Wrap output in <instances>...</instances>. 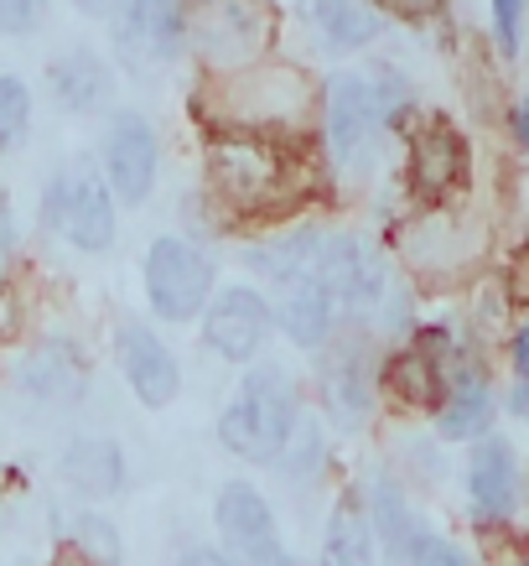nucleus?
Returning a JSON list of instances; mask_svg holds the SVG:
<instances>
[{"mask_svg": "<svg viewBox=\"0 0 529 566\" xmlns=\"http://www.w3.org/2000/svg\"><path fill=\"white\" fill-rule=\"evenodd\" d=\"M519 136H525V146H529V104L519 109Z\"/></svg>", "mask_w": 529, "mask_h": 566, "instance_id": "nucleus-37", "label": "nucleus"}, {"mask_svg": "<svg viewBox=\"0 0 529 566\" xmlns=\"http://www.w3.org/2000/svg\"><path fill=\"white\" fill-rule=\"evenodd\" d=\"M307 17L317 21V32L342 52L369 48V42L379 36L374 0H307Z\"/></svg>", "mask_w": 529, "mask_h": 566, "instance_id": "nucleus-19", "label": "nucleus"}, {"mask_svg": "<svg viewBox=\"0 0 529 566\" xmlns=\"http://www.w3.org/2000/svg\"><path fill=\"white\" fill-rule=\"evenodd\" d=\"M494 421V395L478 375H457L446 379V400H442V437L446 442H467L483 437Z\"/></svg>", "mask_w": 529, "mask_h": 566, "instance_id": "nucleus-20", "label": "nucleus"}, {"mask_svg": "<svg viewBox=\"0 0 529 566\" xmlns=\"http://www.w3.org/2000/svg\"><path fill=\"white\" fill-rule=\"evenodd\" d=\"M17 385L27 400L47 406V411L73 406V400L84 395V359L63 344H36L32 354L17 364Z\"/></svg>", "mask_w": 529, "mask_h": 566, "instance_id": "nucleus-16", "label": "nucleus"}, {"mask_svg": "<svg viewBox=\"0 0 529 566\" xmlns=\"http://www.w3.org/2000/svg\"><path fill=\"white\" fill-rule=\"evenodd\" d=\"M42 219L57 240H68L73 250H109L115 244V192L104 188V177L88 167L52 177L47 198H42Z\"/></svg>", "mask_w": 529, "mask_h": 566, "instance_id": "nucleus-7", "label": "nucleus"}, {"mask_svg": "<svg viewBox=\"0 0 529 566\" xmlns=\"http://www.w3.org/2000/svg\"><path fill=\"white\" fill-rule=\"evenodd\" d=\"M213 520H219L223 535V556L234 566H281L286 551H281V525H275V510L265 504L255 483H223L219 504H213Z\"/></svg>", "mask_w": 529, "mask_h": 566, "instance_id": "nucleus-9", "label": "nucleus"}, {"mask_svg": "<svg viewBox=\"0 0 529 566\" xmlns=\"http://www.w3.org/2000/svg\"><path fill=\"white\" fill-rule=\"evenodd\" d=\"M36 17H42V0H0V32L6 36L32 32Z\"/></svg>", "mask_w": 529, "mask_h": 566, "instance_id": "nucleus-30", "label": "nucleus"}, {"mask_svg": "<svg viewBox=\"0 0 529 566\" xmlns=\"http://www.w3.org/2000/svg\"><path fill=\"white\" fill-rule=\"evenodd\" d=\"M32 125V88L21 84L17 73L0 78V151H17Z\"/></svg>", "mask_w": 529, "mask_h": 566, "instance_id": "nucleus-25", "label": "nucleus"}, {"mask_svg": "<svg viewBox=\"0 0 529 566\" xmlns=\"http://www.w3.org/2000/svg\"><path fill=\"white\" fill-rule=\"evenodd\" d=\"M177 566H234L223 551H213V546H188L182 556H177Z\"/></svg>", "mask_w": 529, "mask_h": 566, "instance_id": "nucleus-34", "label": "nucleus"}, {"mask_svg": "<svg viewBox=\"0 0 529 566\" xmlns=\"http://www.w3.org/2000/svg\"><path fill=\"white\" fill-rule=\"evenodd\" d=\"M11 250H17V223H11V198H6V188H0V265H6Z\"/></svg>", "mask_w": 529, "mask_h": 566, "instance_id": "nucleus-33", "label": "nucleus"}, {"mask_svg": "<svg viewBox=\"0 0 529 566\" xmlns=\"http://www.w3.org/2000/svg\"><path fill=\"white\" fill-rule=\"evenodd\" d=\"M281 566H301V562H290V556H286V562H281Z\"/></svg>", "mask_w": 529, "mask_h": 566, "instance_id": "nucleus-38", "label": "nucleus"}, {"mask_svg": "<svg viewBox=\"0 0 529 566\" xmlns=\"http://www.w3.org/2000/svg\"><path fill=\"white\" fill-rule=\"evenodd\" d=\"M514 483H519V473H514L509 442H494V437L478 442L473 463H467V494H473V504H478L483 515H509Z\"/></svg>", "mask_w": 529, "mask_h": 566, "instance_id": "nucleus-18", "label": "nucleus"}, {"mask_svg": "<svg viewBox=\"0 0 529 566\" xmlns=\"http://www.w3.org/2000/svg\"><path fill=\"white\" fill-rule=\"evenodd\" d=\"M208 182L240 213H281L307 188V161H301L290 136L213 130V140H208Z\"/></svg>", "mask_w": 529, "mask_h": 566, "instance_id": "nucleus-2", "label": "nucleus"}, {"mask_svg": "<svg viewBox=\"0 0 529 566\" xmlns=\"http://www.w3.org/2000/svg\"><path fill=\"white\" fill-rule=\"evenodd\" d=\"M494 27H498V48L519 52V27H525V0H494Z\"/></svg>", "mask_w": 529, "mask_h": 566, "instance_id": "nucleus-29", "label": "nucleus"}, {"mask_svg": "<svg viewBox=\"0 0 529 566\" xmlns=\"http://www.w3.org/2000/svg\"><path fill=\"white\" fill-rule=\"evenodd\" d=\"M384 292V265L379 255H369L353 234H332L322 240V250L311 255V265L301 271V281L290 286L286 307H281V327L290 333V344L322 348L338 323L353 307H374Z\"/></svg>", "mask_w": 529, "mask_h": 566, "instance_id": "nucleus-1", "label": "nucleus"}, {"mask_svg": "<svg viewBox=\"0 0 529 566\" xmlns=\"http://www.w3.org/2000/svg\"><path fill=\"white\" fill-rule=\"evenodd\" d=\"M436 6H442V0H374V11H390V17H400V21H426Z\"/></svg>", "mask_w": 529, "mask_h": 566, "instance_id": "nucleus-31", "label": "nucleus"}, {"mask_svg": "<svg viewBox=\"0 0 529 566\" xmlns=\"http://www.w3.org/2000/svg\"><path fill=\"white\" fill-rule=\"evenodd\" d=\"M271 338V307L250 286H229L203 312V344L229 364H250Z\"/></svg>", "mask_w": 529, "mask_h": 566, "instance_id": "nucleus-12", "label": "nucleus"}, {"mask_svg": "<svg viewBox=\"0 0 529 566\" xmlns=\"http://www.w3.org/2000/svg\"><path fill=\"white\" fill-rule=\"evenodd\" d=\"M47 94L68 115H94L109 99V63L88 48H68L47 63Z\"/></svg>", "mask_w": 529, "mask_h": 566, "instance_id": "nucleus-17", "label": "nucleus"}, {"mask_svg": "<svg viewBox=\"0 0 529 566\" xmlns=\"http://www.w3.org/2000/svg\"><path fill=\"white\" fill-rule=\"evenodd\" d=\"M115 354H120V369L130 379V390L146 411H167L171 400L182 395V369H177V354H171L151 327L140 323H120L115 333Z\"/></svg>", "mask_w": 529, "mask_h": 566, "instance_id": "nucleus-13", "label": "nucleus"}, {"mask_svg": "<svg viewBox=\"0 0 529 566\" xmlns=\"http://www.w3.org/2000/svg\"><path fill=\"white\" fill-rule=\"evenodd\" d=\"M322 395H327V406L342 416V421H359L363 406H369V385H363V369L353 359H338L332 369H322Z\"/></svg>", "mask_w": 529, "mask_h": 566, "instance_id": "nucleus-24", "label": "nucleus"}, {"mask_svg": "<svg viewBox=\"0 0 529 566\" xmlns=\"http://www.w3.org/2000/svg\"><path fill=\"white\" fill-rule=\"evenodd\" d=\"M400 556H405L410 566H473L457 546H452V541H446V535L426 531V525H410V535H405V546H400Z\"/></svg>", "mask_w": 529, "mask_h": 566, "instance_id": "nucleus-27", "label": "nucleus"}, {"mask_svg": "<svg viewBox=\"0 0 529 566\" xmlns=\"http://www.w3.org/2000/svg\"><path fill=\"white\" fill-rule=\"evenodd\" d=\"M156 167H161V146H156V130L146 125V115H130V109L115 115L109 136H104V188L120 203H146Z\"/></svg>", "mask_w": 529, "mask_h": 566, "instance_id": "nucleus-11", "label": "nucleus"}, {"mask_svg": "<svg viewBox=\"0 0 529 566\" xmlns=\"http://www.w3.org/2000/svg\"><path fill=\"white\" fill-rule=\"evenodd\" d=\"M21 333V302L11 296V286H0V344H11Z\"/></svg>", "mask_w": 529, "mask_h": 566, "instance_id": "nucleus-32", "label": "nucleus"}, {"mask_svg": "<svg viewBox=\"0 0 529 566\" xmlns=\"http://www.w3.org/2000/svg\"><path fill=\"white\" fill-rule=\"evenodd\" d=\"M467 177V146L446 120H426L410 136V182L426 203H442L446 192Z\"/></svg>", "mask_w": 529, "mask_h": 566, "instance_id": "nucleus-14", "label": "nucleus"}, {"mask_svg": "<svg viewBox=\"0 0 529 566\" xmlns=\"http://www.w3.org/2000/svg\"><path fill=\"white\" fill-rule=\"evenodd\" d=\"M198 57L213 73H244L260 63V52L275 42V11L265 0H198L192 11Z\"/></svg>", "mask_w": 529, "mask_h": 566, "instance_id": "nucleus-6", "label": "nucleus"}, {"mask_svg": "<svg viewBox=\"0 0 529 566\" xmlns=\"http://www.w3.org/2000/svg\"><path fill=\"white\" fill-rule=\"evenodd\" d=\"M394 104H400V84L384 73H338L327 84V151L342 167H353L374 151L379 130L390 125Z\"/></svg>", "mask_w": 529, "mask_h": 566, "instance_id": "nucleus-5", "label": "nucleus"}, {"mask_svg": "<svg viewBox=\"0 0 529 566\" xmlns=\"http://www.w3.org/2000/svg\"><path fill=\"white\" fill-rule=\"evenodd\" d=\"M57 473L84 499H115L125 489V479H130V473H125V447L115 442V437H94V431H84V437H73V442L63 447Z\"/></svg>", "mask_w": 529, "mask_h": 566, "instance_id": "nucleus-15", "label": "nucleus"}, {"mask_svg": "<svg viewBox=\"0 0 529 566\" xmlns=\"http://www.w3.org/2000/svg\"><path fill=\"white\" fill-rule=\"evenodd\" d=\"M73 6H78V11H88V17H104L115 0H73Z\"/></svg>", "mask_w": 529, "mask_h": 566, "instance_id": "nucleus-35", "label": "nucleus"}, {"mask_svg": "<svg viewBox=\"0 0 529 566\" xmlns=\"http://www.w3.org/2000/svg\"><path fill=\"white\" fill-rule=\"evenodd\" d=\"M369 504H374L369 515H374L379 535H384V541H390V551H394V556H400V546H405L410 525H415V520L405 515V499H400V489H394V483H384V479H379V483H374V499H369Z\"/></svg>", "mask_w": 529, "mask_h": 566, "instance_id": "nucleus-26", "label": "nucleus"}, {"mask_svg": "<svg viewBox=\"0 0 529 566\" xmlns=\"http://www.w3.org/2000/svg\"><path fill=\"white\" fill-rule=\"evenodd\" d=\"M384 385L405 406H442L446 400V375H442V364L431 359V348H405L400 359H390Z\"/></svg>", "mask_w": 529, "mask_h": 566, "instance_id": "nucleus-21", "label": "nucleus"}, {"mask_svg": "<svg viewBox=\"0 0 529 566\" xmlns=\"http://www.w3.org/2000/svg\"><path fill=\"white\" fill-rule=\"evenodd\" d=\"M182 32H188L182 0H120V17H115V52H120L125 69L151 73L182 52Z\"/></svg>", "mask_w": 529, "mask_h": 566, "instance_id": "nucleus-10", "label": "nucleus"}, {"mask_svg": "<svg viewBox=\"0 0 529 566\" xmlns=\"http://www.w3.org/2000/svg\"><path fill=\"white\" fill-rule=\"evenodd\" d=\"M311 88L296 69H244L229 73L219 94L208 99L213 130H265V136H296L307 120Z\"/></svg>", "mask_w": 529, "mask_h": 566, "instance_id": "nucleus-4", "label": "nucleus"}, {"mask_svg": "<svg viewBox=\"0 0 529 566\" xmlns=\"http://www.w3.org/2000/svg\"><path fill=\"white\" fill-rule=\"evenodd\" d=\"M519 275H525V281H519V292H514V296H529V250L519 255Z\"/></svg>", "mask_w": 529, "mask_h": 566, "instance_id": "nucleus-36", "label": "nucleus"}, {"mask_svg": "<svg viewBox=\"0 0 529 566\" xmlns=\"http://www.w3.org/2000/svg\"><path fill=\"white\" fill-rule=\"evenodd\" d=\"M213 292V260L188 240H156L146 250V296L161 323H192Z\"/></svg>", "mask_w": 529, "mask_h": 566, "instance_id": "nucleus-8", "label": "nucleus"}, {"mask_svg": "<svg viewBox=\"0 0 529 566\" xmlns=\"http://www.w3.org/2000/svg\"><path fill=\"white\" fill-rule=\"evenodd\" d=\"M296 431H301L296 385L286 369H271V364L250 369L219 416V442L240 463H281L286 447L296 442Z\"/></svg>", "mask_w": 529, "mask_h": 566, "instance_id": "nucleus-3", "label": "nucleus"}, {"mask_svg": "<svg viewBox=\"0 0 529 566\" xmlns=\"http://www.w3.org/2000/svg\"><path fill=\"white\" fill-rule=\"evenodd\" d=\"M73 541H78V556H94L99 566L120 562V535L109 531L99 515H78V520H73Z\"/></svg>", "mask_w": 529, "mask_h": 566, "instance_id": "nucleus-28", "label": "nucleus"}, {"mask_svg": "<svg viewBox=\"0 0 529 566\" xmlns=\"http://www.w3.org/2000/svg\"><path fill=\"white\" fill-rule=\"evenodd\" d=\"M317 250H322V234H317V229H296V234H281V240L260 244L255 255H250V265H255L260 275L281 281V286H296Z\"/></svg>", "mask_w": 529, "mask_h": 566, "instance_id": "nucleus-23", "label": "nucleus"}, {"mask_svg": "<svg viewBox=\"0 0 529 566\" xmlns=\"http://www.w3.org/2000/svg\"><path fill=\"white\" fill-rule=\"evenodd\" d=\"M322 566H379L374 562V531L353 499H342L332 520H327V541H322Z\"/></svg>", "mask_w": 529, "mask_h": 566, "instance_id": "nucleus-22", "label": "nucleus"}]
</instances>
